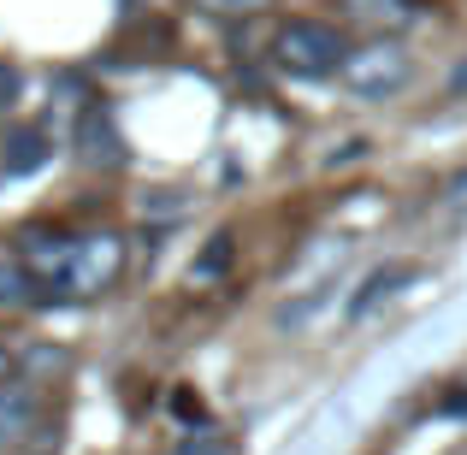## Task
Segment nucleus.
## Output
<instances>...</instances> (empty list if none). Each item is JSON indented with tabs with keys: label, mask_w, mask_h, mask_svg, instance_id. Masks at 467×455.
<instances>
[{
	"label": "nucleus",
	"mask_w": 467,
	"mask_h": 455,
	"mask_svg": "<svg viewBox=\"0 0 467 455\" xmlns=\"http://www.w3.org/2000/svg\"><path fill=\"white\" fill-rule=\"evenodd\" d=\"M119 273H125V237H119V231H101V225L71 231V243H66V273H59L47 307H78V302L107 296V290L119 284Z\"/></svg>",
	"instance_id": "f257e3e1"
},
{
	"label": "nucleus",
	"mask_w": 467,
	"mask_h": 455,
	"mask_svg": "<svg viewBox=\"0 0 467 455\" xmlns=\"http://www.w3.org/2000/svg\"><path fill=\"white\" fill-rule=\"evenodd\" d=\"M349 59V36L326 18H285L273 36V66L285 78H337Z\"/></svg>",
	"instance_id": "f03ea898"
},
{
	"label": "nucleus",
	"mask_w": 467,
	"mask_h": 455,
	"mask_svg": "<svg viewBox=\"0 0 467 455\" xmlns=\"http://www.w3.org/2000/svg\"><path fill=\"white\" fill-rule=\"evenodd\" d=\"M343 89L361 95V101H385V95H402L414 78V59L409 47L397 42V36H373V42L349 47V59H343Z\"/></svg>",
	"instance_id": "7ed1b4c3"
},
{
	"label": "nucleus",
	"mask_w": 467,
	"mask_h": 455,
	"mask_svg": "<svg viewBox=\"0 0 467 455\" xmlns=\"http://www.w3.org/2000/svg\"><path fill=\"white\" fill-rule=\"evenodd\" d=\"M78 160L83 166H119V160H125V137H119V125H113L107 107H83V119H78Z\"/></svg>",
	"instance_id": "20e7f679"
},
{
	"label": "nucleus",
	"mask_w": 467,
	"mask_h": 455,
	"mask_svg": "<svg viewBox=\"0 0 467 455\" xmlns=\"http://www.w3.org/2000/svg\"><path fill=\"white\" fill-rule=\"evenodd\" d=\"M343 18L373 36H402L420 24V0H343Z\"/></svg>",
	"instance_id": "39448f33"
},
{
	"label": "nucleus",
	"mask_w": 467,
	"mask_h": 455,
	"mask_svg": "<svg viewBox=\"0 0 467 455\" xmlns=\"http://www.w3.org/2000/svg\"><path fill=\"white\" fill-rule=\"evenodd\" d=\"M36 414H42V397H36V385H24V378H6V385H0V444H24V432L36 426Z\"/></svg>",
	"instance_id": "423d86ee"
},
{
	"label": "nucleus",
	"mask_w": 467,
	"mask_h": 455,
	"mask_svg": "<svg viewBox=\"0 0 467 455\" xmlns=\"http://www.w3.org/2000/svg\"><path fill=\"white\" fill-rule=\"evenodd\" d=\"M402 284H414V266H379V273H367V284L349 296V319H367L385 296H397Z\"/></svg>",
	"instance_id": "0eeeda50"
},
{
	"label": "nucleus",
	"mask_w": 467,
	"mask_h": 455,
	"mask_svg": "<svg viewBox=\"0 0 467 455\" xmlns=\"http://www.w3.org/2000/svg\"><path fill=\"white\" fill-rule=\"evenodd\" d=\"M0 307H42V284L24 254H0Z\"/></svg>",
	"instance_id": "6e6552de"
},
{
	"label": "nucleus",
	"mask_w": 467,
	"mask_h": 455,
	"mask_svg": "<svg viewBox=\"0 0 467 455\" xmlns=\"http://www.w3.org/2000/svg\"><path fill=\"white\" fill-rule=\"evenodd\" d=\"M47 160V142H42V130H12L6 137V171H18V178H30L36 166Z\"/></svg>",
	"instance_id": "1a4fd4ad"
},
{
	"label": "nucleus",
	"mask_w": 467,
	"mask_h": 455,
	"mask_svg": "<svg viewBox=\"0 0 467 455\" xmlns=\"http://www.w3.org/2000/svg\"><path fill=\"white\" fill-rule=\"evenodd\" d=\"M231 249H237V237H231V231H213L207 249H202V261H195V273H190V284H213V278L231 266Z\"/></svg>",
	"instance_id": "9d476101"
},
{
	"label": "nucleus",
	"mask_w": 467,
	"mask_h": 455,
	"mask_svg": "<svg viewBox=\"0 0 467 455\" xmlns=\"http://www.w3.org/2000/svg\"><path fill=\"white\" fill-rule=\"evenodd\" d=\"M195 6H202L207 12V18H254V12H266V6H273V0H195Z\"/></svg>",
	"instance_id": "9b49d317"
},
{
	"label": "nucleus",
	"mask_w": 467,
	"mask_h": 455,
	"mask_svg": "<svg viewBox=\"0 0 467 455\" xmlns=\"http://www.w3.org/2000/svg\"><path fill=\"white\" fill-rule=\"evenodd\" d=\"M171 455H231V444H225L219 432H190V438H183V444L171 450Z\"/></svg>",
	"instance_id": "f8f14e48"
},
{
	"label": "nucleus",
	"mask_w": 467,
	"mask_h": 455,
	"mask_svg": "<svg viewBox=\"0 0 467 455\" xmlns=\"http://www.w3.org/2000/svg\"><path fill=\"white\" fill-rule=\"evenodd\" d=\"M444 207H450V213H467V166L444 183Z\"/></svg>",
	"instance_id": "ddd939ff"
},
{
	"label": "nucleus",
	"mask_w": 467,
	"mask_h": 455,
	"mask_svg": "<svg viewBox=\"0 0 467 455\" xmlns=\"http://www.w3.org/2000/svg\"><path fill=\"white\" fill-rule=\"evenodd\" d=\"M171 397H178V402H171V408H178V420H202V402H190L195 390H171Z\"/></svg>",
	"instance_id": "4468645a"
},
{
	"label": "nucleus",
	"mask_w": 467,
	"mask_h": 455,
	"mask_svg": "<svg viewBox=\"0 0 467 455\" xmlns=\"http://www.w3.org/2000/svg\"><path fill=\"white\" fill-rule=\"evenodd\" d=\"M450 95H467V59H462L456 71H450Z\"/></svg>",
	"instance_id": "2eb2a0df"
},
{
	"label": "nucleus",
	"mask_w": 467,
	"mask_h": 455,
	"mask_svg": "<svg viewBox=\"0 0 467 455\" xmlns=\"http://www.w3.org/2000/svg\"><path fill=\"white\" fill-rule=\"evenodd\" d=\"M444 408H450V414H467V385L450 390V402H444Z\"/></svg>",
	"instance_id": "dca6fc26"
},
{
	"label": "nucleus",
	"mask_w": 467,
	"mask_h": 455,
	"mask_svg": "<svg viewBox=\"0 0 467 455\" xmlns=\"http://www.w3.org/2000/svg\"><path fill=\"white\" fill-rule=\"evenodd\" d=\"M12 367H18V361H12V349H0V385L12 378Z\"/></svg>",
	"instance_id": "f3484780"
}]
</instances>
